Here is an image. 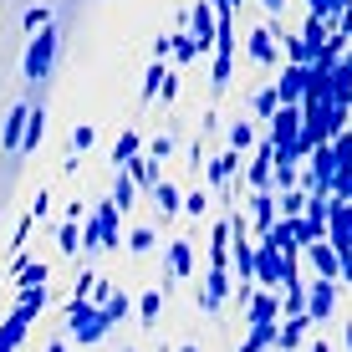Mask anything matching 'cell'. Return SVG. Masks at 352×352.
<instances>
[{
    "label": "cell",
    "instance_id": "obj_1",
    "mask_svg": "<svg viewBox=\"0 0 352 352\" xmlns=\"http://www.w3.org/2000/svg\"><path fill=\"white\" fill-rule=\"evenodd\" d=\"M62 327H67V342L72 347H92V342H102V337L113 332V322L102 317V307H92V301H82V296L67 301Z\"/></svg>",
    "mask_w": 352,
    "mask_h": 352
},
{
    "label": "cell",
    "instance_id": "obj_2",
    "mask_svg": "<svg viewBox=\"0 0 352 352\" xmlns=\"http://www.w3.org/2000/svg\"><path fill=\"white\" fill-rule=\"evenodd\" d=\"M123 210H118L113 199H102L92 210V220L82 225V250H118V245H128V235H123Z\"/></svg>",
    "mask_w": 352,
    "mask_h": 352
},
{
    "label": "cell",
    "instance_id": "obj_3",
    "mask_svg": "<svg viewBox=\"0 0 352 352\" xmlns=\"http://www.w3.org/2000/svg\"><path fill=\"white\" fill-rule=\"evenodd\" d=\"M56 52H62V31H56V26L36 31L31 41H26V56H21V72H26V82H46V77H52Z\"/></svg>",
    "mask_w": 352,
    "mask_h": 352
},
{
    "label": "cell",
    "instance_id": "obj_4",
    "mask_svg": "<svg viewBox=\"0 0 352 352\" xmlns=\"http://www.w3.org/2000/svg\"><path fill=\"white\" fill-rule=\"evenodd\" d=\"M245 184H250V194H265V189L276 194V148H271V143H261V148L250 153V164H245Z\"/></svg>",
    "mask_w": 352,
    "mask_h": 352
},
{
    "label": "cell",
    "instance_id": "obj_5",
    "mask_svg": "<svg viewBox=\"0 0 352 352\" xmlns=\"http://www.w3.org/2000/svg\"><path fill=\"white\" fill-rule=\"evenodd\" d=\"M230 296H235V276H230V271H204V286H199V296H194V301H199V311H210V317H214Z\"/></svg>",
    "mask_w": 352,
    "mask_h": 352
},
{
    "label": "cell",
    "instance_id": "obj_6",
    "mask_svg": "<svg viewBox=\"0 0 352 352\" xmlns=\"http://www.w3.org/2000/svg\"><path fill=\"white\" fill-rule=\"evenodd\" d=\"M256 286L281 291V250H276L271 240H256Z\"/></svg>",
    "mask_w": 352,
    "mask_h": 352
},
{
    "label": "cell",
    "instance_id": "obj_7",
    "mask_svg": "<svg viewBox=\"0 0 352 352\" xmlns=\"http://www.w3.org/2000/svg\"><path fill=\"white\" fill-rule=\"evenodd\" d=\"M214 31H220V10H214L210 0H199V6L189 10V36L199 41V52H214Z\"/></svg>",
    "mask_w": 352,
    "mask_h": 352
},
{
    "label": "cell",
    "instance_id": "obj_8",
    "mask_svg": "<svg viewBox=\"0 0 352 352\" xmlns=\"http://www.w3.org/2000/svg\"><path fill=\"white\" fill-rule=\"evenodd\" d=\"M245 220H250V235H256V240L276 230V220H281V204H276L271 189H265V194H250V214H245Z\"/></svg>",
    "mask_w": 352,
    "mask_h": 352
},
{
    "label": "cell",
    "instance_id": "obj_9",
    "mask_svg": "<svg viewBox=\"0 0 352 352\" xmlns=\"http://www.w3.org/2000/svg\"><path fill=\"white\" fill-rule=\"evenodd\" d=\"M307 265L322 276V281H337V286H342V256H337L332 240H317V245H307Z\"/></svg>",
    "mask_w": 352,
    "mask_h": 352
},
{
    "label": "cell",
    "instance_id": "obj_10",
    "mask_svg": "<svg viewBox=\"0 0 352 352\" xmlns=\"http://www.w3.org/2000/svg\"><path fill=\"white\" fill-rule=\"evenodd\" d=\"M245 327H281V291H256L245 307Z\"/></svg>",
    "mask_w": 352,
    "mask_h": 352
},
{
    "label": "cell",
    "instance_id": "obj_11",
    "mask_svg": "<svg viewBox=\"0 0 352 352\" xmlns=\"http://www.w3.org/2000/svg\"><path fill=\"white\" fill-rule=\"evenodd\" d=\"M26 123H31V102H16L6 113V123H0V148H6V153H21V143H26Z\"/></svg>",
    "mask_w": 352,
    "mask_h": 352
},
{
    "label": "cell",
    "instance_id": "obj_12",
    "mask_svg": "<svg viewBox=\"0 0 352 352\" xmlns=\"http://www.w3.org/2000/svg\"><path fill=\"white\" fill-rule=\"evenodd\" d=\"M332 311H337V281H322V276H317V281H307V317L311 322H327Z\"/></svg>",
    "mask_w": 352,
    "mask_h": 352
},
{
    "label": "cell",
    "instance_id": "obj_13",
    "mask_svg": "<svg viewBox=\"0 0 352 352\" xmlns=\"http://www.w3.org/2000/svg\"><path fill=\"white\" fill-rule=\"evenodd\" d=\"M245 56L256 67H276V62H281V41H276V31L271 26H256V31H250V41H245Z\"/></svg>",
    "mask_w": 352,
    "mask_h": 352
},
{
    "label": "cell",
    "instance_id": "obj_14",
    "mask_svg": "<svg viewBox=\"0 0 352 352\" xmlns=\"http://www.w3.org/2000/svg\"><path fill=\"white\" fill-rule=\"evenodd\" d=\"M276 92H281V107H301V97H307V67L286 62L281 77H276Z\"/></svg>",
    "mask_w": 352,
    "mask_h": 352
},
{
    "label": "cell",
    "instance_id": "obj_15",
    "mask_svg": "<svg viewBox=\"0 0 352 352\" xmlns=\"http://www.w3.org/2000/svg\"><path fill=\"white\" fill-rule=\"evenodd\" d=\"M327 240L337 245V256H347V250H352V204L332 199V220H327Z\"/></svg>",
    "mask_w": 352,
    "mask_h": 352
},
{
    "label": "cell",
    "instance_id": "obj_16",
    "mask_svg": "<svg viewBox=\"0 0 352 352\" xmlns=\"http://www.w3.org/2000/svg\"><path fill=\"white\" fill-rule=\"evenodd\" d=\"M230 250H235V230H230V220H220L210 230V271H230Z\"/></svg>",
    "mask_w": 352,
    "mask_h": 352
},
{
    "label": "cell",
    "instance_id": "obj_17",
    "mask_svg": "<svg viewBox=\"0 0 352 352\" xmlns=\"http://www.w3.org/2000/svg\"><path fill=\"white\" fill-rule=\"evenodd\" d=\"M311 317H286L281 322V332H276V352H301L307 347V337H311Z\"/></svg>",
    "mask_w": 352,
    "mask_h": 352
},
{
    "label": "cell",
    "instance_id": "obj_18",
    "mask_svg": "<svg viewBox=\"0 0 352 352\" xmlns=\"http://www.w3.org/2000/svg\"><path fill=\"white\" fill-rule=\"evenodd\" d=\"M164 261H168V276H174V281H189L194 276V240H168Z\"/></svg>",
    "mask_w": 352,
    "mask_h": 352
},
{
    "label": "cell",
    "instance_id": "obj_19",
    "mask_svg": "<svg viewBox=\"0 0 352 352\" xmlns=\"http://www.w3.org/2000/svg\"><path fill=\"white\" fill-rule=\"evenodd\" d=\"M240 159H245V153H235V148H220V153H210V164H204V168H210V184H230V179H235L240 174Z\"/></svg>",
    "mask_w": 352,
    "mask_h": 352
},
{
    "label": "cell",
    "instance_id": "obj_20",
    "mask_svg": "<svg viewBox=\"0 0 352 352\" xmlns=\"http://www.w3.org/2000/svg\"><path fill=\"white\" fill-rule=\"evenodd\" d=\"M143 148H148V143H143V133H138V128H123V133H118V143H113V168H128Z\"/></svg>",
    "mask_w": 352,
    "mask_h": 352
},
{
    "label": "cell",
    "instance_id": "obj_21",
    "mask_svg": "<svg viewBox=\"0 0 352 352\" xmlns=\"http://www.w3.org/2000/svg\"><path fill=\"white\" fill-rule=\"evenodd\" d=\"M153 204H159V214L168 220V214L184 210V189H179L174 179H159V184H153Z\"/></svg>",
    "mask_w": 352,
    "mask_h": 352
},
{
    "label": "cell",
    "instance_id": "obj_22",
    "mask_svg": "<svg viewBox=\"0 0 352 352\" xmlns=\"http://www.w3.org/2000/svg\"><path fill=\"white\" fill-rule=\"evenodd\" d=\"M133 311H138V327H159V317H164V291H143L138 301H133Z\"/></svg>",
    "mask_w": 352,
    "mask_h": 352
},
{
    "label": "cell",
    "instance_id": "obj_23",
    "mask_svg": "<svg viewBox=\"0 0 352 352\" xmlns=\"http://www.w3.org/2000/svg\"><path fill=\"white\" fill-rule=\"evenodd\" d=\"M225 143H230L235 153H250V148H261V133H256V123H245V118H240V123L225 128Z\"/></svg>",
    "mask_w": 352,
    "mask_h": 352
},
{
    "label": "cell",
    "instance_id": "obj_24",
    "mask_svg": "<svg viewBox=\"0 0 352 352\" xmlns=\"http://www.w3.org/2000/svg\"><path fill=\"white\" fill-rule=\"evenodd\" d=\"M128 174H133V184H138V189H148V194H153V184L164 179V174H159V159H148V153H138V159L128 164Z\"/></svg>",
    "mask_w": 352,
    "mask_h": 352
},
{
    "label": "cell",
    "instance_id": "obj_25",
    "mask_svg": "<svg viewBox=\"0 0 352 352\" xmlns=\"http://www.w3.org/2000/svg\"><path fill=\"white\" fill-rule=\"evenodd\" d=\"M133 194H138V184H133V174H128V168H118V174H113V194H107V199H113L118 204V210H133Z\"/></svg>",
    "mask_w": 352,
    "mask_h": 352
},
{
    "label": "cell",
    "instance_id": "obj_26",
    "mask_svg": "<svg viewBox=\"0 0 352 352\" xmlns=\"http://www.w3.org/2000/svg\"><path fill=\"white\" fill-rule=\"evenodd\" d=\"M41 138H46V107L36 102V107H31V123H26V143H21V153H36V148H41Z\"/></svg>",
    "mask_w": 352,
    "mask_h": 352
},
{
    "label": "cell",
    "instance_id": "obj_27",
    "mask_svg": "<svg viewBox=\"0 0 352 352\" xmlns=\"http://www.w3.org/2000/svg\"><path fill=\"white\" fill-rule=\"evenodd\" d=\"M46 301H52V291H46V286H36V291H16V307L26 311L31 322H36V317L46 311Z\"/></svg>",
    "mask_w": 352,
    "mask_h": 352
},
{
    "label": "cell",
    "instance_id": "obj_28",
    "mask_svg": "<svg viewBox=\"0 0 352 352\" xmlns=\"http://www.w3.org/2000/svg\"><path fill=\"white\" fill-rule=\"evenodd\" d=\"M199 41H194L189 31H174V67H189V62H199Z\"/></svg>",
    "mask_w": 352,
    "mask_h": 352
},
{
    "label": "cell",
    "instance_id": "obj_29",
    "mask_svg": "<svg viewBox=\"0 0 352 352\" xmlns=\"http://www.w3.org/2000/svg\"><path fill=\"white\" fill-rule=\"evenodd\" d=\"M276 204H281V220H301V214H307V189H286V194H276Z\"/></svg>",
    "mask_w": 352,
    "mask_h": 352
},
{
    "label": "cell",
    "instance_id": "obj_30",
    "mask_svg": "<svg viewBox=\"0 0 352 352\" xmlns=\"http://www.w3.org/2000/svg\"><path fill=\"white\" fill-rule=\"evenodd\" d=\"M56 250H62L67 261H77V250H82V230H77V220H67L62 230H56Z\"/></svg>",
    "mask_w": 352,
    "mask_h": 352
},
{
    "label": "cell",
    "instance_id": "obj_31",
    "mask_svg": "<svg viewBox=\"0 0 352 352\" xmlns=\"http://www.w3.org/2000/svg\"><path fill=\"white\" fill-rule=\"evenodd\" d=\"M164 77H168V62H153L148 72H143V87H138V97H143V102H153V97H159Z\"/></svg>",
    "mask_w": 352,
    "mask_h": 352
},
{
    "label": "cell",
    "instance_id": "obj_32",
    "mask_svg": "<svg viewBox=\"0 0 352 352\" xmlns=\"http://www.w3.org/2000/svg\"><path fill=\"white\" fill-rule=\"evenodd\" d=\"M276 113H281V92H276V82H271V87L256 92V118H265V123H271Z\"/></svg>",
    "mask_w": 352,
    "mask_h": 352
},
{
    "label": "cell",
    "instance_id": "obj_33",
    "mask_svg": "<svg viewBox=\"0 0 352 352\" xmlns=\"http://www.w3.org/2000/svg\"><path fill=\"white\" fill-rule=\"evenodd\" d=\"M153 245H159V235H153L148 225L128 230V250H133V256H153Z\"/></svg>",
    "mask_w": 352,
    "mask_h": 352
},
{
    "label": "cell",
    "instance_id": "obj_34",
    "mask_svg": "<svg viewBox=\"0 0 352 352\" xmlns=\"http://www.w3.org/2000/svg\"><path fill=\"white\" fill-rule=\"evenodd\" d=\"M92 143H97V128H92V123H77V128H72V143H67V148H72V159H77V153H87Z\"/></svg>",
    "mask_w": 352,
    "mask_h": 352
},
{
    "label": "cell",
    "instance_id": "obj_35",
    "mask_svg": "<svg viewBox=\"0 0 352 352\" xmlns=\"http://www.w3.org/2000/svg\"><path fill=\"white\" fill-rule=\"evenodd\" d=\"M21 26H26L31 36H36V31H46V26H52V6H31L26 16H21Z\"/></svg>",
    "mask_w": 352,
    "mask_h": 352
},
{
    "label": "cell",
    "instance_id": "obj_36",
    "mask_svg": "<svg viewBox=\"0 0 352 352\" xmlns=\"http://www.w3.org/2000/svg\"><path fill=\"white\" fill-rule=\"evenodd\" d=\"M128 311H133V301H128V291H118V296H113V301H107V307H102V317H107V322H113V327H118V322H123V317H128Z\"/></svg>",
    "mask_w": 352,
    "mask_h": 352
},
{
    "label": "cell",
    "instance_id": "obj_37",
    "mask_svg": "<svg viewBox=\"0 0 352 352\" xmlns=\"http://www.w3.org/2000/svg\"><path fill=\"white\" fill-rule=\"evenodd\" d=\"M204 210H210V194H204V189H189V194H184V214H194V220H199Z\"/></svg>",
    "mask_w": 352,
    "mask_h": 352
},
{
    "label": "cell",
    "instance_id": "obj_38",
    "mask_svg": "<svg viewBox=\"0 0 352 352\" xmlns=\"http://www.w3.org/2000/svg\"><path fill=\"white\" fill-rule=\"evenodd\" d=\"M286 189H301L296 184V164H276V194H286Z\"/></svg>",
    "mask_w": 352,
    "mask_h": 352
},
{
    "label": "cell",
    "instance_id": "obj_39",
    "mask_svg": "<svg viewBox=\"0 0 352 352\" xmlns=\"http://www.w3.org/2000/svg\"><path fill=\"white\" fill-rule=\"evenodd\" d=\"M143 153H148V159H159V164H164L168 153H174V138H164V133H159V138H153V143H148V148H143Z\"/></svg>",
    "mask_w": 352,
    "mask_h": 352
},
{
    "label": "cell",
    "instance_id": "obj_40",
    "mask_svg": "<svg viewBox=\"0 0 352 352\" xmlns=\"http://www.w3.org/2000/svg\"><path fill=\"white\" fill-rule=\"evenodd\" d=\"M179 87H184V82H179V72L168 67V77H164V87H159V102H174V97H179Z\"/></svg>",
    "mask_w": 352,
    "mask_h": 352
},
{
    "label": "cell",
    "instance_id": "obj_41",
    "mask_svg": "<svg viewBox=\"0 0 352 352\" xmlns=\"http://www.w3.org/2000/svg\"><path fill=\"white\" fill-rule=\"evenodd\" d=\"M174 56V36H153V62H168Z\"/></svg>",
    "mask_w": 352,
    "mask_h": 352
},
{
    "label": "cell",
    "instance_id": "obj_42",
    "mask_svg": "<svg viewBox=\"0 0 352 352\" xmlns=\"http://www.w3.org/2000/svg\"><path fill=\"white\" fill-rule=\"evenodd\" d=\"M332 199H342V204H352V174H342V179H337V184H332Z\"/></svg>",
    "mask_w": 352,
    "mask_h": 352
},
{
    "label": "cell",
    "instance_id": "obj_43",
    "mask_svg": "<svg viewBox=\"0 0 352 352\" xmlns=\"http://www.w3.org/2000/svg\"><path fill=\"white\" fill-rule=\"evenodd\" d=\"M46 210H52V194L41 189V194H36V199H31V214H36V220H46Z\"/></svg>",
    "mask_w": 352,
    "mask_h": 352
},
{
    "label": "cell",
    "instance_id": "obj_44",
    "mask_svg": "<svg viewBox=\"0 0 352 352\" xmlns=\"http://www.w3.org/2000/svg\"><path fill=\"white\" fill-rule=\"evenodd\" d=\"M342 286H352V250L342 256Z\"/></svg>",
    "mask_w": 352,
    "mask_h": 352
},
{
    "label": "cell",
    "instance_id": "obj_45",
    "mask_svg": "<svg viewBox=\"0 0 352 352\" xmlns=\"http://www.w3.org/2000/svg\"><path fill=\"white\" fill-rule=\"evenodd\" d=\"M261 6L271 10V16H281V10H286V0H261Z\"/></svg>",
    "mask_w": 352,
    "mask_h": 352
},
{
    "label": "cell",
    "instance_id": "obj_46",
    "mask_svg": "<svg viewBox=\"0 0 352 352\" xmlns=\"http://www.w3.org/2000/svg\"><path fill=\"white\" fill-rule=\"evenodd\" d=\"M46 352H82V347H72V342H67V337H62V342H52V347H46Z\"/></svg>",
    "mask_w": 352,
    "mask_h": 352
},
{
    "label": "cell",
    "instance_id": "obj_47",
    "mask_svg": "<svg viewBox=\"0 0 352 352\" xmlns=\"http://www.w3.org/2000/svg\"><path fill=\"white\" fill-rule=\"evenodd\" d=\"M342 342H347V352H352V322H342Z\"/></svg>",
    "mask_w": 352,
    "mask_h": 352
},
{
    "label": "cell",
    "instance_id": "obj_48",
    "mask_svg": "<svg viewBox=\"0 0 352 352\" xmlns=\"http://www.w3.org/2000/svg\"><path fill=\"white\" fill-rule=\"evenodd\" d=\"M311 352H332V347H327V342H311Z\"/></svg>",
    "mask_w": 352,
    "mask_h": 352
},
{
    "label": "cell",
    "instance_id": "obj_49",
    "mask_svg": "<svg viewBox=\"0 0 352 352\" xmlns=\"http://www.w3.org/2000/svg\"><path fill=\"white\" fill-rule=\"evenodd\" d=\"M174 352H199V347H194V342H184V347H174Z\"/></svg>",
    "mask_w": 352,
    "mask_h": 352
},
{
    "label": "cell",
    "instance_id": "obj_50",
    "mask_svg": "<svg viewBox=\"0 0 352 352\" xmlns=\"http://www.w3.org/2000/svg\"><path fill=\"white\" fill-rule=\"evenodd\" d=\"M128 352H138V347H128Z\"/></svg>",
    "mask_w": 352,
    "mask_h": 352
}]
</instances>
